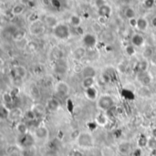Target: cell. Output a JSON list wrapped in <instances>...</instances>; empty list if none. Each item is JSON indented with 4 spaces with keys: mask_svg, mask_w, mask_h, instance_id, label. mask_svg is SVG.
Instances as JSON below:
<instances>
[{
    "mask_svg": "<svg viewBox=\"0 0 156 156\" xmlns=\"http://www.w3.org/2000/svg\"><path fill=\"white\" fill-rule=\"evenodd\" d=\"M96 102H97L98 109L101 111H104V112L108 111L109 110L113 108L114 105H115L114 99L110 94H102V95H101Z\"/></svg>",
    "mask_w": 156,
    "mask_h": 156,
    "instance_id": "obj_2",
    "label": "cell"
},
{
    "mask_svg": "<svg viewBox=\"0 0 156 156\" xmlns=\"http://www.w3.org/2000/svg\"><path fill=\"white\" fill-rule=\"evenodd\" d=\"M98 43V39L95 34L92 33H86L82 37V44L86 48L92 49L96 47Z\"/></svg>",
    "mask_w": 156,
    "mask_h": 156,
    "instance_id": "obj_6",
    "label": "cell"
},
{
    "mask_svg": "<svg viewBox=\"0 0 156 156\" xmlns=\"http://www.w3.org/2000/svg\"><path fill=\"white\" fill-rule=\"evenodd\" d=\"M149 61H150V63H151V65H153V66L156 67V53H154V54L152 55V57L149 59Z\"/></svg>",
    "mask_w": 156,
    "mask_h": 156,
    "instance_id": "obj_43",
    "label": "cell"
},
{
    "mask_svg": "<svg viewBox=\"0 0 156 156\" xmlns=\"http://www.w3.org/2000/svg\"><path fill=\"white\" fill-rule=\"evenodd\" d=\"M149 27V22L147 20V18L143 17H140L137 18V24H136V29L141 31V32H144L148 29Z\"/></svg>",
    "mask_w": 156,
    "mask_h": 156,
    "instance_id": "obj_20",
    "label": "cell"
},
{
    "mask_svg": "<svg viewBox=\"0 0 156 156\" xmlns=\"http://www.w3.org/2000/svg\"><path fill=\"white\" fill-rule=\"evenodd\" d=\"M50 4L54 8L59 9L61 8V2L59 0H50Z\"/></svg>",
    "mask_w": 156,
    "mask_h": 156,
    "instance_id": "obj_41",
    "label": "cell"
},
{
    "mask_svg": "<svg viewBox=\"0 0 156 156\" xmlns=\"http://www.w3.org/2000/svg\"><path fill=\"white\" fill-rule=\"evenodd\" d=\"M142 5L146 9H151L156 5V0H143Z\"/></svg>",
    "mask_w": 156,
    "mask_h": 156,
    "instance_id": "obj_38",
    "label": "cell"
},
{
    "mask_svg": "<svg viewBox=\"0 0 156 156\" xmlns=\"http://www.w3.org/2000/svg\"><path fill=\"white\" fill-rule=\"evenodd\" d=\"M53 36L59 40H66L70 37V28L64 23H59L52 28Z\"/></svg>",
    "mask_w": 156,
    "mask_h": 156,
    "instance_id": "obj_1",
    "label": "cell"
},
{
    "mask_svg": "<svg viewBox=\"0 0 156 156\" xmlns=\"http://www.w3.org/2000/svg\"><path fill=\"white\" fill-rule=\"evenodd\" d=\"M145 42V39L144 37L140 34V33H135L132 36L131 39V44L133 45L135 48H141L144 45Z\"/></svg>",
    "mask_w": 156,
    "mask_h": 156,
    "instance_id": "obj_15",
    "label": "cell"
},
{
    "mask_svg": "<svg viewBox=\"0 0 156 156\" xmlns=\"http://www.w3.org/2000/svg\"><path fill=\"white\" fill-rule=\"evenodd\" d=\"M97 12H98L99 17H104L109 18L111 17V13H112V8L110 5L106 4V5L101 7L100 8H98Z\"/></svg>",
    "mask_w": 156,
    "mask_h": 156,
    "instance_id": "obj_21",
    "label": "cell"
},
{
    "mask_svg": "<svg viewBox=\"0 0 156 156\" xmlns=\"http://www.w3.org/2000/svg\"><path fill=\"white\" fill-rule=\"evenodd\" d=\"M129 24H130V26H131V27H136V24H137V18L135 17V18L130 19V20H129Z\"/></svg>",
    "mask_w": 156,
    "mask_h": 156,
    "instance_id": "obj_45",
    "label": "cell"
},
{
    "mask_svg": "<svg viewBox=\"0 0 156 156\" xmlns=\"http://www.w3.org/2000/svg\"><path fill=\"white\" fill-rule=\"evenodd\" d=\"M125 52L128 56H133L136 53V48L133 45L130 44V45H127L125 47Z\"/></svg>",
    "mask_w": 156,
    "mask_h": 156,
    "instance_id": "obj_39",
    "label": "cell"
},
{
    "mask_svg": "<svg viewBox=\"0 0 156 156\" xmlns=\"http://www.w3.org/2000/svg\"><path fill=\"white\" fill-rule=\"evenodd\" d=\"M151 25L153 27L156 28V16H154V17L151 18Z\"/></svg>",
    "mask_w": 156,
    "mask_h": 156,
    "instance_id": "obj_47",
    "label": "cell"
},
{
    "mask_svg": "<svg viewBox=\"0 0 156 156\" xmlns=\"http://www.w3.org/2000/svg\"><path fill=\"white\" fill-rule=\"evenodd\" d=\"M47 109L50 111H58V109L60 108V104L58 102V101L55 98H51L47 101V105H46Z\"/></svg>",
    "mask_w": 156,
    "mask_h": 156,
    "instance_id": "obj_23",
    "label": "cell"
},
{
    "mask_svg": "<svg viewBox=\"0 0 156 156\" xmlns=\"http://www.w3.org/2000/svg\"><path fill=\"white\" fill-rule=\"evenodd\" d=\"M16 130L17 132L20 134V135H23V134H26V133H28V128H27V125L25 123V122H18L17 123L16 125Z\"/></svg>",
    "mask_w": 156,
    "mask_h": 156,
    "instance_id": "obj_28",
    "label": "cell"
},
{
    "mask_svg": "<svg viewBox=\"0 0 156 156\" xmlns=\"http://www.w3.org/2000/svg\"><path fill=\"white\" fill-rule=\"evenodd\" d=\"M109 119H110V118L108 117V115H107L106 112L101 111V112H99V113L96 115V117H95V123L98 124L99 126L103 127V126H105L106 124L108 123Z\"/></svg>",
    "mask_w": 156,
    "mask_h": 156,
    "instance_id": "obj_18",
    "label": "cell"
},
{
    "mask_svg": "<svg viewBox=\"0 0 156 156\" xmlns=\"http://www.w3.org/2000/svg\"><path fill=\"white\" fill-rule=\"evenodd\" d=\"M23 115L24 113L20 108H13V109H10L8 120L11 121H18L23 117Z\"/></svg>",
    "mask_w": 156,
    "mask_h": 156,
    "instance_id": "obj_16",
    "label": "cell"
},
{
    "mask_svg": "<svg viewBox=\"0 0 156 156\" xmlns=\"http://www.w3.org/2000/svg\"><path fill=\"white\" fill-rule=\"evenodd\" d=\"M141 154H142V151H141V148H139V149H136L135 151H133V156H141Z\"/></svg>",
    "mask_w": 156,
    "mask_h": 156,
    "instance_id": "obj_46",
    "label": "cell"
},
{
    "mask_svg": "<svg viewBox=\"0 0 156 156\" xmlns=\"http://www.w3.org/2000/svg\"><path fill=\"white\" fill-rule=\"evenodd\" d=\"M26 38V32L24 30H16L13 33V39L16 41H20L25 39Z\"/></svg>",
    "mask_w": 156,
    "mask_h": 156,
    "instance_id": "obj_33",
    "label": "cell"
},
{
    "mask_svg": "<svg viewBox=\"0 0 156 156\" xmlns=\"http://www.w3.org/2000/svg\"><path fill=\"white\" fill-rule=\"evenodd\" d=\"M49 58L50 60H53L54 62L59 59L64 58V52L61 48H59L58 47H54L50 49L49 51Z\"/></svg>",
    "mask_w": 156,
    "mask_h": 156,
    "instance_id": "obj_13",
    "label": "cell"
},
{
    "mask_svg": "<svg viewBox=\"0 0 156 156\" xmlns=\"http://www.w3.org/2000/svg\"><path fill=\"white\" fill-rule=\"evenodd\" d=\"M55 91L57 94L61 97H67L68 95H70V86L66 81H58L55 85Z\"/></svg>",
    "mask_w": 156,
    "mask_h": 156,
    "instance_id": "obj_5",
    "label": "cell"
},
{
    "mask_svg": "<svg viewBox=\"0 0 156 156\" xmlns=\"http://www.w3.org/2000/svg\"><path fill=\"white\" fill-rule=\"evenodd\" d=\"M149 156H156V151H151V153L149 155Z\"/></svg>",
    "mask_w": 156,
    "mask_h": 156,
    "instance_id": "obj_51",
    "label": "cell"
},
{
    "mask_svg": "<svg viewBox=\"0 0 156 156\" xmlns=\"http://www.w3.org/2000/svg\"><path fill=\"white\" fill-rule=\"evenodd\" d=\"M84 95L90 101H97V100L100 97L99 90L96 87H91V88L84 89Z\"/></svg>",
    "mask_w": 156,
    "mask_h": 156,
    "instance_id": "obj_12",
    "label": "cell"
},
{
    "mask_svg": "<svg viewBox=\"0 0 156 156\" xmlns=\"http://www.w3.org/2000/svg\"><path fill=\"white\" fill-rule=\"evenodd\" d=\"M147 148L151 151H156V138L154 137H150L148 139V143H147Z\"/></svg>",
    "mask_w": 156,
    "mask_h": 156,
    "instance_id": "obj_36",
    "label": "cell"
},
{
    "mask_svg": "<svg viewBox=\"0 0 156 156\" xmlns=\"http://www.w3.org/2000/svg\"><path fill=\"white\" fill-rule=\"evenodd\" d=\"M101 153L103 156H113L114 155V151L111 147H104L101 150Z\"/></svg>",
    "mask_w": 156,
    "mask_h": 156,
    "instance_id": "obj_40",
    "label": "cell"
},
{
    "mask_svg": "<svg viewBox=\"0 0 156 156\" xmlns=\"http://www.w3.org/2000/svg\"><path fill=\"white\" fill-rule=\"evenodd\" d=\"M25 8H26V5L24 4H17L16 6L13 7L12 8V14L14 16H20L24 11H25Z\"/></svg>",
    "mask_w": 156,
    "mask_h": 156,
    "instance_id": "obj_29",
    "label": "cell"
},
{
    "mask_svg": "<svg viewBox=\"0 0 156 156\" xmlns=\"http://www.w3.org/2000/svg\"><path fill=\"white\" fill-rule=\"evenodd\" d=\"M153 54H154V50H153V48L151 46L145 47V48L142 50V53L143 58H146V59H150Z\"/></svg>",
    "mask_w": 156,
    "mask_h": 156,
    "instance_id": "obj_32",
    "label": "cell"
},
{
    "mask_svg": "<svg viewBox=\"0 0 156 156\" xmlns=\"http://www.w3.org/2000/svg\"><path fill=\"white\" fill-rule=\"evenodd\" d=\"M31 109H32V111L35 112L37 118H41V117L45 116L47 107H45V106H44L43 104H41V103H36V104H34V105L32 106V108H31Z\"/></svg>",
    "mask_w": 156,
    "mask_h": 156,
    "instance_id": "obj_22",
    "label": "cell"
},
{
    "mask_svg": "<svg viewBox=\"0 0 156 156\" xmlns=\"http://www.w3.org/2000/svg\"><path fill=\"white\" fill-rule=\"evenodd\" d=\"M137 80L142 86H148L151 84V82L152 80V76L149 71L138 72L137 73Z\"/></svg>",
    "mask_w": 156,
    "mask_h": 156,
    "instance_id": "obj_11",
    "label": "cell"
},
{
    "mask_svg": "<svg viewBox=\"0 0 156 156\" xmlns=\"http://www.w3.org/2000/svg\"><path fill=\"white\" fill-rule=\"evenodd\" d=\"M9 112H10V109H8V107L2 103L1 107H0V117H1L2 120H8V116H9Z\"/></svg>",
    "mask_w": 156,
    "mask_h": 156,
    "instance_id": "obj_30",
    "label": "cell"
},
{
    "mask_svg": "<svg viewBox=\"0 0 156 156\" xmlns=\"http://www.w3.org/2000/svg\"><path fill=\"white\" fill-rule=\"evenodd\" d=\"M155 109H156V103H155Z\"/></svg>",
    "mask_w": 156,
    "mask_h": 156,
    "instance_id": "obj_52",
    "label": "cell"
},
{
    "mask_svg": "<svg viewBox=\"0 0 156 156\" xmlns=\"http://www.w3.org/2000/svg\"><path fill=\"white\" fill-rule=\"evenodd\" d=\"M98 20H99V23L101 25H105L108 22V18L107 17H99Z\"/></svg>",
    "mask_w": 156,
    "mask_h": 156,
    "instance_id": "obj_44",
    "label": "cell"
},
{
    "mask_svg": "<svg viewBox=\"0 0 156 156\" xmlns=\"http://www.w3.org/2000/svg\"><path fill=\"white\" fill-rule=\"evenodd\" d=\"M124 16H125V17L127 18V19H133V18H135V17H136V12H135V10L133 8H131V7H129V8H127L125 10H124Z\"/></svg>",
    "mask_w": 156,
    "mask_h": 156,
    "instance_id": "obj_34",
    "label": "cell"
},
{
    "mask_svg": "<svg viewBox=\"0 0 156 156\" xmlns=\"http://www.w3.org/2000/svg\"><path fill=\"white\" fill-rule=\"evenodd\" d=\"M24 116H25V118H26L27 120H29V121H33V120H35L36 119H38L37 116H36V114H35V112L32 111V109H30V110L27 111L24 113Z\"/></svg>",
    "mask_w": 156,
    "mask_h": 156,
    "instance_id": "obj_35",
    "label": "cell"
},
{
    "mask_svg": "<svg viewBox=\"0 0 156 156\" xmlns=\"http://www.w3.org/2000/svg\"><path fill=\"white\" fill-rule=\"evenodd\" d=\"M96 74H97L96 69L91 65H88V66L83 67V70L81 72L83 79L84 78H95Z\"/></svg>",
    "mask_w": 156,
    "mask_h": 156,
    "instance_id": "obj_17",
    "label": "cell"
},
{
    "mask_svg": "<svg viewBox=\"0 0 156 156\" xmlns=\"http://www.w3.org/2000/svg\"><path fill=\"white\" fill-rule=\"evenodd\" d=\"M106 4H107L106 0H94V5H95V7L97 8V9L100 8L101 7L106 5Z\"/></svg>",
    "mask_w": 156,
    "mask_h": 156,
    "instance_id": "obj_42",
    "label": "cell"
},
{
    "mask_svg": "<svg viewBox=\"0 0 156 156\" xmlns=\"http://www.w3.org/2000/svg\"><path fill=\"white\" fill-rule=\"evenodd\" d=\"M148 139L145 135H141L138 139V146L140 148H144L147 147V143H148Z\"/></svg>",
    "mask_w": 156,
    "mask_h": 156,
    "instance_id": "obj_37",
    "label": "cell"
},
{
    "mask_svg": "<svg viewBox=\"0 0 156 156\" xmlns=\"http://www.w3.org/2000/svg\"><path fill=\"white\" fill-rule=\"evenodd\" d=\"M35 137L32 136L29 133H26L21 135L20 139H19V144L25 148V149H29L31 146H32L35 142Z\"/></svg>",
    "mask_w": 156,
    "mask_h": 156,
    "instance_id": "obj_10",
    "label": "cell"
},
{
    "mask_svg": "<svg viewBox=\"0 0 156 156\" xmlns=\"http://www.w3.org/2000/svg\"><path fill=\"white\" fill-rule=\"evenodd\" d=\"M150 66V61L149 59L142 58L138 62L137 65V72H143V71H148Z\"/></svg>",
    "mask_w": 156,
    "mask_h": 156,
    "instance_id": "obj_25",
    "label": "cell"
},
{
    "mask_svg": "<svg viewBox=\"0 0 156 156\" xmlns=\"http://www.w3.org/2000/svg\"><path fill=\"white\" fill-rule=\"evenodd\" d=\"M29 33L33 36H40L46 30V24L42 20L39 19L37 21L31 22L28 27Z\"/></svg>",
    "mask_w": 156,
    "mask_h": 156,
    "instance_id": "obj_4",
    "label": "cell"
},
{
    "mask_svg": "<svg viewBox=\"0 0 156 156\" xmlns=\"http://www.w3.org/2000/svg\"><path fill=\"white\" fill-rule=\"evenodd\" d=\"M49 132L48 129L45 125H39V127L36 128L34 132V137L36 140L39 141H45L48 138Z\"/></svg>",
    "mask_w": 156,
    "mask_h": 156,
    "instance_id": "obj_9",
    "label": "cell"
},
{
    "mask_svg": "<svg viewBox=\"0 0 156 156\" xmlns=\"http://www.w3.org/2000/svg\"><path fill=\"white\" fill-rule=\"evenodd\" d=\"M96 85V79L95 78H84L81 81V86L84 89L95 87Z\"/></svg>",
    "mask_w": 156,
    "mask_h": 156,
    "instance_id": "obj_26",
    "label": "cell"
},
{
    "mask_svg": "<svg viewBox=\"0 0 156 156\" xmlns=\"http://www.w3.org/2000/svg\"><path fill=\"white\" fill-rule=\"evenodd\" d=\"M151 136L156 138V126L151 129Z\"/></svg>",
    "mask_w": 156,
    "mask_h": 156,
    "instance_id": "obj_49",
    "label": "cell"
},
{
    "mask_svg": "<svg viewBox=\"0 0 156 156\" xmlns=\"http://www.w3.org/2000/svg\"><path fill=\"white\" fill-rule=\"evenodd\" d=\"M53 70L58 75H64L68 71V62L64 58L57 60L54 62Z\"/></svg>",
    "mask_w": 156,
    "mask_h": 156,
    "instance_id": "obj_8",
    "label": "cell"
},
{
    "mask_svg": "<svg viewBox=\"0 0 156 156\" xmlns=\"http://www.w3.org/2000/svg\"><path fill=\"white\" fill-rule=\"evenodd\" d=\"M77 144L83 149H89L93 146L94 144V139H93L92 135L89 133H80L78 138L76 139Z\"/></svg>",
    "mask_w": 156,
    "mask_h": 156,
    "instance_id": "obj_3",
    "label": "cell"
},
{
    "mask_svg": "<svg viewBox=\"0 0 156 156\" xmlns=\"http://www.w3.org/2000/svg\"><path fill=\"white\" fill-rule=\"evenodd\" d=\"M44 22H45V24H46L47 27H51V28H54L57 25L59 24L58 19L55 16H53V15H48V16H47V17H45V19H44Z\"/></svg>",
    "mask_w": 156,
    "mask_h": 156,
    "instance_id": "obj_24",
    "label": "cell"
},
{
    "mask_svg": "<svg viewBox=\"0 0 156 156\" xmlns=\"http://www.w3.org/2000/svg\"><path fill=\"white\" fill-rule=\"evenodd\" d=\"M19 2L24 5H28L30 2H32V0H19Z\"/></svg>",
    "mask_w": 156,
    "mask_h": 156,
    "instance_id": "obj_48",
    "label": "cell"
},
{
    "mask_svg": "<svg viewBox=\"0 0 156 156\" xmlns=\"http://www.w3.org/2000/svg\"><path fill=\"white\" fill-rule=\"evenodd\" d=\"M69 23L74 28L78 27H80V25H81V18L78 15H71L70 17V18H69Z\"/></svg>",
    "mask_w": 156,
    "mask_h": 156,
    "instance_id": "obj_27",
    "label": "cell"
},
{
    "mask_svg": "<svg viewBox=\"0 0 156 156\" xmlns=\"http://www.w3.org/2000/svg\"><path fill=\"white\" fill-rule=\"evenodd\" d=\"M10 75L13 79L24 80L27 75V70L24 66H15L10 70Z\"/></svg>",
    "mask_w": 156,
    "mask_h": 156,
    "instance_id": "obj_7",
    "label": "cell"
},
{
    "mask_svg": "<svg viewBox=\"0 0 156 156\" xmlns=\"http://www.w3.org/2000/svg\"><path fill=\"white\" fill-rule=\"evenodd\" d=\"M2 101L3 103L6 104L7 106L11 105L13 103V95L10 92H5L2 94Z\"/></svg>",
    "mask_w": 156,
    "mask_h": 156,
    "instance_id": "obj_31",
    "label": "cell"
},
{
    "mask_svg": "<svg viewBox=\"0 0 156 156\" xmlns=\"http://www.w3.org/2000/svg\"><path fill=\"white\" fill-rule=\"evenodd\" d=\"M87 55V48L84 46H79L72 51V58L75 60H80Z\"/></svg>",
    "mask_w": 156,
    "mask_h": 156,
    "instance_id": "obj_14",
    "label": "cell"
},
{
    "mask_svg": "<svg viewBox=\"0 0 156 156\" xmlns=\"http://www.w3.org/2000/svg\"><path fill=\"white\" fill-rule=\"evenodd\" d=\"M73 156H83V154L80 151H75L73 152Z\"/></svg>",
    "mask_w": 156,
    "mask_h": 156,
    "instance_id": "obj_50",
    "label": "cell"
},
{
    "mask_svg": "<svg viewBox=\"0 0 156 156\" xmlns=\"http://www.w3.org/2000/svg\"><path fill=\"white\" fill-rule=\"evenodd\" d=\"M132 144L131 142H121L119 146H118V151L120 154H123V155H126V154H129L131 151H132Z\"/></svg>",
    "mask_w": 156,
    "mask_h": 156,
    "instance_id": "obj_19",
    "label": "cell"
}]
</instances>
